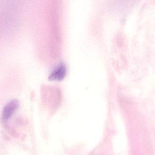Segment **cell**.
Segmentation results:
<instances>
[{
  "mask_svg": "<svg viewBox=\"0 0 155 155\" xmlns=\"http://www.w3.org/2000/svg\"><path fill=\"white\" fill-rule=\"evenodd\" d=\"M67 70L63 64H60L57 66L51 71L49 77V80L51 81H61L64 79L67 75Z\"/></svg>",
  "mask_w": 155,
  "mask_h": 155,
  "instance_id": "cell-2",
  "label": "cell"
},
{
  "mask_svg": "<svg viewBox=\"0 0 155 155\" xmlns=\"http://www.w3.org/2000/svg\"><path fill=\"white\" fill-rule=\"evenodd\" d=\"M19 107V102L17 100H13L10 101L6 105L3 109L2 111V120L6 121L8 120L15 113V111L17 110Z\"/></svg>",
  "mask_w": 155,
  "mask_h": 155,
  "instance_id": "cell-1",
  "label": "cell"
}]
</instances>
